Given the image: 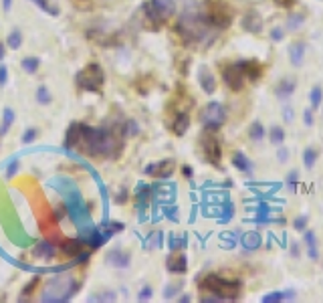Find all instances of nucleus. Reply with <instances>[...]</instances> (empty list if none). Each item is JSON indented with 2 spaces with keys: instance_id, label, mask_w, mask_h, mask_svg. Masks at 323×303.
Masks as SVG:
<instances>
[{
  "instance_id": "1",
  "label": "nucleus",
  "mask_w": 323,
  "mask_h": 303,
  "mask_svg": "<svg viewBox=\"0 0 323 303\" xmlns=\"http://www.w3.org/2000/svg\"><path fill=\"white\" fill-rule=\"evenodd\" d=\"M131 132H136V123L131 121H126L121 126L115 123L111 128H91L75 121L65 133V148H77L89 158L115 160L121 156V150H124V137Z\"/></svg>"
},
{
  "instance_id": "2",
  "label": "nucleus",
  "mask_w": 323,
  "mask_h": 303,
  "mask_svg": "<svg viewBox=\"0 0 323 303\" xmlns=\"http://www.w3.org/2000/svg\"><path fill=\"white\" fill-rule=\"evenodd\" d=\"M176 31L182 43L194 49H206L214 43L218 31L212 29L200 10V0H186L184 12L176 22Z\"/></svg>"
},
{
  "instance_id": "3",
  "label": "nucleus",
  "mask_w": 323,
  "mask_h": 303,
  "mask_svg": "<svg viewBox=\"0 0 323 303\" xmlns=\"http://www.w3.org/2000/svg\"><path fill=\"white\" fill-rule=\"evenodd\" d=\"M200 291H208L220 301H236L240 295V281L238 279H224L220 275H206L198 283Z\"/></svg>"
},
{
  "instance_id": "4",
  "label": "nucleus",
  "mask_w": 323,
  "mask_h": 303,
  "mask_svg": "<svg viewBox=\"0 0 323 303\" xmlns=\"http://www.w3.org/2000/svg\"><path fill=\"white\" fill-rule=\"evenodd\" d=\"M79 281L71 275H57L43 289V301H69L79 291Z\"/></svg>"
},
{
  "instance_id": "5",
  "label": "nucleus",
  "mask_w": 323,
  "mask_h": 303,
  "mask_svg": "<svg viewBox=\"0 0 323 303\" xmlns=\"http://www.w3.org/2000/svg\"><path fill=\"white\" fill-rule=\"evenodd\" d=\"M75 83L81 91H89V93H101V87L105 83V73L101 65L97 63H89L85 65L81 71L75 75Z\"/></svg>"
},
{
  "instance_id": "6",
  "label": "nucleus",
  "mask_w": 323,
  "mask_h": 303,
  "mask_svg": "<svg viewBox=\"0 0 323 303\" xmlns=\"http://www.w3.org/2000/svg\"><path fill=\"white\" fill-rule=\"evenodd\" d=\"M200 148H202V158H204L212 166H220V158H222V150L218 137L214 135L212 130H204L200 137Z\"/></svg>"
},
{
  "instance_id": "7",
  "label": "nucleus",
  "mask_w": 323,
  "mask_h": 303,
  "mask_svg": "<svg viewBox=\"0 0 323 303\" xmlns=\"http://www.w3.org/2000/svg\"><path fill=\"white\" fill-rule=\"evenodd\" d=\"M226 119V109L220 101H210L204 109H202V126L204 130L216 132Z\"/></svg>"
},
{
  "instance_id": "8",
  "label": "nucleus",
  "mask_w": 323,
  "mask_h": 303,
  "mask_svg": "<svg viewBox=\"0 0 323 303\" xmlns=\"http://www.w3.org/2000/svg\"><path fill=\"white\" fill-rule=\"evenodd\" d=\"M281 182H249L247 188L254 194V198L259 200H271V202H279L283 204V200L275 198V194L281 190Z\"/></svg>"
},
{
  "instance_id": "9",
  "label": "nucleus",
  "mask_w": 323,
  "mask_h": 303,
  "mask_svg": "<svg viewBox=\"0 0 323 303\" xmlns=\"http://www.w3.org/2000/svg\"><path fill=\"white\" fill-rule=\"evenodd\" d=\"M245 75H242V71L238 69L236 63L233 65H224L222 69V81L226 83L228 89H233V91H240L242 87H245Z\"/></svg>"
},
{
  "instance_id": "10",
  "label": "nucleus",
  "mask_w": 323,
  "mask_h": 303,
  "mask_svg": "<svg viewBox=\"0 0 323 303\" xmlns=\"http://www.w3.org/2000/svg\"><path fill=\"white\" fill-rule=\"evenodd\" d=\"M174 160H160L156 164H147V166L144 168V172L147 176L156 178V180H166V178H170L174 174Z\"/></svg>"
},
{
  "instance_id": "11",
  "label": "nucleus",
  "mask_w": 323,
  "mask_h": 303,
  "mask_svg": "<svg viewBox=\"0 0 323 303\" xmlns=\"http://www.w3.org/2000/svg\"><path fill=\"white\" fill-rule=\"evenodd\" d=\"M236 65L242 71V75L251 81H259L263 77V65L257 59H240V61H236Z\"/></svg>"
},
{
  "instance_id": "12",
  "label": "nucleus",
  "mask_w": 323,
  "mask_h": 303,
  "mask_svg": "<svg viewBox=\"0 0 323 303\" xmlns=\"http://www.w3.org/2000/svg\"><path fill=\"white\" fill-rule=\"evenodd\" d=\"M240 24H242V29H245L247 33H252V35H259L263 31V19H261V15L257 10H249L247 15L242 17Z\"/></svg>"
},
{
  "instance_id": "13",
  "label": "nucleus",
  "mask_w": 323,
  "mask_h": 303,
  "mask_svg": "<svg viewBox=\"0 0 323 303\" xmlns=\"http://www.w3.org/2000/svg\"><path fill=\"white\" fill-rule=\"evenodd\" d=\"M166 267H168L170 273H178V275H182V273L188 271V259H186L184 253L174 251V253L168 257V261H166Z\"/></svg>"
},
{
  "instance_id": "14",
  "label": "nucleus",
  "mask_w": 323,
  "mask_h": 303,
  "mask_svg": "<svg viewBox=\"0 0 323 303\" xmlns=\"http://www.w3.org/2000/svg\"><path fill=\"white\" fill-rule=\"evenodd\" d=\"M198 83H200L202 89H204V93H208V95H212L214 91H216V79H214V75H212V71L208 67H200Z\"/></svg>"
},
{
  "instance_id": "15",
  "label": "nucleus",
  "mask_w": 323,
  "mask_h": 303,
  "mask_svg": "<svg viewBox=\"0 0 323 303\" xmlns=\"http://www.w3.org/2000/svg\"><path fill=\"white\" fill-rule=\"evenodd\" d=\"M150 4H152V8L158 12V15L162 17V20H164V22L174 15V10H176V2H174V0H150Z\"/></svg>"
},
{
  "instance_id": "16",
  "label": "nucleus",
  "mask_w": 323,
  "mask_h": 303,
  "mask_svg": "<svg viewBox=\"0 0 323 303\" xmlns=\"http://www.w3.org/2000/svg\"><path fill=\"white\" fill-rule=\"evenodd\" d=\"M170 128H172V132L176 135H184L188 132V128H190V115H188L186 112H178L176 115L172 117Z\"/></svg>"
},
{
  "instance_id": "17",
  "label": "nucleus",
  "mask_w": 323,
  "mask_h": 303,
  "mask_svg": "<svg viewBox=\"0 0 323 303\" xmlns=\"http://www.w3.org/2000/svg\"><path fill=\"white\" fill-rule=\"evenodd\" d=\"M105 261H107V265H111V267H121V269H126V267L129 265V253L121 251V249H113V251L107 253Z\"/></svg>"
},
{
  "instance_id": "18",
  "label": "nucleus",
  "mask_w": 323,
  "mask_h": 303,
  "mask_svg": "<svg viewBox=\"0 0 323 303\" xmlns=\"http://www.w3.org/2000/svg\"><path fill=\"white\" fill-rule=\"evenodd\" d=\"M238 243L242 245V249H247V251H254V249H259V246H261L263 239H261V235H259L257 230H251V232H242Z\"/></svg>"
},
{
  "instance_id": "19",
  "label": "nucleus",
  "mask_w": 323,
  "mask_h": 303,
  "mask_svg": "<svg viewBox=\"0 0 323 303\" xmlns=\"http://www.w3.org/2000/svg\"><path fill=\"white\" fill-rule=\"evenodd\" d=\"M303 55H305V45L301 43V40H297V43H293L289 47V59H291L293 67H301L303 65Z\"/></svg>"
},
{
  "instance_id": "20",
  "label": "nucleus",
  "mask_w": 323,
  "mask_h": 303,
  "mask_svg": "<svg viewBox=\"0 0 323 303\" xmlns=\"http://www.w3.org/2000/svg\"><path fill=\"white\" fill-rule=\"evenodd\" d=\"M295 291H273L261 297V303H281V301H293Z\"/></svg>"
},
{
  "instance_id": "21",
  "label": "nucleus",
  "mask_w": 323,
  "mask_h": 303,
  "mask_svg": "<svg viewBox=\"0 0 323 303\" xmlns=\"http://www.w3.org/2000/svg\"><path fill=\"white\" fill-rule=\"evenodd\" d=\"M188 246V235H182V237H178V235H168V249L174 253V251H184Z\"/></svg>"
},
{
  "instance_id": "22",
  "label": "nucleus",
  "mask_w": 323,
  "mask_h": 303,
  "mask_svg": "<svg viewBox=\"0 0 323 303\" xmlns=\"http://www.w3.org/2000/svg\"><path fill=\"white\" fill-rule=\"evenodd\" d=\"M233 164L240 170V172H252V162L242 154V152H234V156H233Z\"/></svg>"
},
{
  "instance_id": "23",
  "label": "nucleus",
  "mask_w": 323,
  "mask_h": 303,
  "mask_svg": "<svg viewBox=\"0 0 323 303\" xmlns=\"http://www.w3.org/2000/svg\"><path fill=\"white\" fill-rule=\"evenodd\" d=\"M293 91H295V81H293V79H285V81H281V83L275 87L277 97H281V99H287Z\"/></svg>"
},
{
  "instance_id": "24",
  "label": "nucleus",
  "mask_w": 323,
  "mask_h": 303,
  "mask_svg": "<svg viewBox=\"0 0 323 303\" xmlns=\"http://www.w3.org/2000/svg\"><path fill=\"white\" fill-rule=\"evenodd\" d=\"M305 243H307V253L313 261L317 259V241H315V232L313 230H305Z\"/></svg>"
},
{
  "instance_id": "25",
  "label": "nucleus",
  "mask_w": 323,
  "mask_h": 303,
  "mask_svg": "<svg viewBox=\"0 0 323 303\" xmlns=\"http://www.w3.org/2000/svg\"><path fill=\"white\" fill-rule=\"evenodd\" d=\"M55 255V245L51 243H40L35 246V257H40V259H51Z\"/></svg>"
},
{
  "instance_id": "26",
  "label": "nucleus",
  "mask_w": 323,
  "mask_h": 303,
  "mask_svg": "<svg viewBox=\"0 0 323 303\" xmlns=\"http://www.w3.org/2000/svg\"><path fill=\"white\" fill-rule=\"evenodd\" d=\"M240 241V235L236 230H231V232H220V243L226 246V249H233V246Z\"/></svg>"
},
{
  "instance_id": "27",
  "label": "nucleus",
  "mask_w": 323,
  "mask_h": 303,
  "mask_svg": "<svg viewBox=\"0 0 323 303\" xmlns=\"http://www.w3.org/2000/svg\"><path fill=\"white\" fill-rule=\"evenodd\" d=\"M12 121H15V112H12L10 107H4V114H2V126H0V135H4V133L10 130Z\"/></svg>"
},
{
  "instance_id": "28",
  "label": "nucleus",
  "mask_w": 323,
  "mask_h": 303,
  "mask_svg": "<svg viewBox=\"0 0 323 303\" xmlns=\"http://www.w3.org/2000/svg\"><path fill=\"white\" fill-rule=\"evenodd\" d=\"M323 101V89L319 85H315L311 89V93H309V103H311V109H317Z\"/></svg>"
},
{
  "instance_id": "29",
  "label": "nucleus",
  "mask_w": 323,
  "mask_h": 303,
  "mask_svg": "<svg viewBox=\"0 0 323 303\" xmlns=\"http://www.w3.org/2000/svg\"><path fill=\"white\" fill-rule=\"evenodd\" d=\"M162 245H164V235L162 232H152L150 239L145 241L147 249H162Z\"/></svg>"
},
{
  "instance_id": "30",
  "label": "nucleus",
  "mask_w": 323,
  "mask_h": 303,
  "mask_svg": "<svg viewBox=\"0 0 323 303\" xmlns=\"http://www.w3.org/2000/svg\"><path fill=\"white\" fill-rule=\"evenodd\" d=\"M249 133H251V137H252L254 142H261L263 137H265V128H263V123H261V121H252V126H251Z\"/></svg>"
},
{
  "instance_id": "31",
  "label": "nucleus",
  "mask_w": 323,
  "mask_h": 303,
  "mask_svg": "<svg viewBox=\"0 0 323 303\" xmlns=\"http://www.w3.org/2000/svg\"><path fill=\"white\" fill-rule=\"evenodd\" d=\"M6 45H8L12 51L20 49V45H22V35H20V31H12V33L8 35V38H6Z\"/></svg>"
},
{
  "instance_id": "32",
  "label": "nucleus",
  "mask_w": 323,
  "mask_h": 303,
  "mask_svg": "<svg viewBox=\"0 0 323 303\" xmlns=\"http://www.w3.org/2000/svg\"><path fill=\"white\" fill-rule=\"evenodd\" d=\"M31 2H35L40 10H45L47 15H53V17H57V15H59V8L53 6V4L49 2V0H31Z\"/></svg>"
},
{
  "instance_id": "33",
  "label": "nucleus",
  "mask_w": 323,
  "mask_h": 303,
  "mask_svg": "<svg viewBox=\"0 0 323 303\" xmlns=\"http://www.w3.org/2000/svg\"><path fill=\"white\" fill-rule=\"evenodd\" d=\"M51 93H49V89L45 87V85H40V87H36V103H40V105H49L51 103Z\"/></svg>"
},
{
  "instance_id": "34",
  "label": "nucleus",
  "mask_w": 323,
  "mask_h": 303,
  "mask_svg": "<svg viewBox=\"0 0 323 303\" xmlns=\"http://www.w3.org/2000/svg\"><path fill=\"white\" fill-rule=\"evenodd\" d=\"M269 140H271L273 144H281V142H285V130L275 126L271 128V132H269Z\"/></svg>"
},
{
  "instance_id": "35",
  "label": "nucleus",
  "mask_w": 323,
  "mask_h": 303,
  "mask_svg": "<svg viewBox=\"0 0 323 303\" xmlns=\"http://www.w3.org/2000/svg\"><path fill=\"white\" fill-rule=\"evenodd\" d=\"M22 69H24V71L26 73H36V69H38V59L36 57H26V59H22Z\"/></svg>"
},
{
  "instance_id": "36",
  "label": "nucleus",
  "mask_w": 323,
  "mask_h": 303,
  "mask_svg": "<svg viewBox=\"0 0 323 303\" xmlns=\"http://www.w3.org/2000/svg\"><path fill=\"white\" fill-rule=\"evenodd\" d=\"M303 162H305V168H313L315 162H317V152L313 148H307L305 154H303Z\"/></svg>"
},
{
  "instance_id": "37",
  "label": "nucleus",
  "mask_w": 323,
  "mask_h": 303,
  "mask_svg": "<svg viewBox=\"0 0 323 303\" xmlns=\"http://www.w3.org/2000/svg\"><path fill=\"white\" fill-rule=\"evenodd\" d=\"M101 228H103V230H107V232H109V235H115V232L124 230L126 227L121 225V223H113V220H105V223L101 225Z\"/></svg>"
},
{
  "instance_id": "38",
  "label": "nucleus",
  "mask_w": 323,
  "mask_h": 303,
  "mask_svg": "<svg viewBox=\"0 0 323 303\" xmlns=\"http://www.w3.org/2000/svg\"><path fill=\"white\" fill-rule=\"evenodd\" d=\"M301 24H303V17L301 15H289V19H287V29L289 31H297Z\"/></svg>"
},
{
  "instance_id": "39",
  "label": "nucleus",
  "mask_w": 323,
  "mask_h": 303,
  "mask_svg": "<svg viewBox=\"0 0 323 303\" xmlns=\"http://www.w3.org/2000/svg\"><path fill=\"white\" fill-rule=\"evenodd\" d=\"M182 287H184V283H182V281H178V283H174V285H168V287L164 289V297H166V299H172L174 295H176V293L180 291V289H182Z\"/></svg>"
},
{
  "instance_id": "40",
  "label": "nucleus",
  "mask_w": 323,
  "mask_h": 303,
  "mask_svg": "<svg viewBox=\"0 0 323 303\" xmlns=\"http://www.w3.org/2000/svg\"><path fill=\"white\" fill-rule=\"evenodd\" d=\"M162 210H164V214H166L170 220H174V223H178V208H176V206H170V204H166Z\"/></svg>"
},
{
  "instance_id": "41",
  "label": "nucleus",
  "mask_w": 323,
  "mask_h": 303,
  "mask_svg": "<svg viewBox=\"0 0 323 303\" xmlns=\"http://www.w3.org/2000/svg\"><path fill=\"white\" fill-rule=\"evenodd\" d=\"M307 223H309V218H307V214H301V216H297V218H295V220H293V227H295V230H305Z\"/></svg>"
},
{
  "instance_id": "42",
  "label": "nucleus",
  "mask_w": 323,
  "mask_h": 303,
  "mask_svg": "<svg viewBox=\"0 0 323 303\" xmlns=\"http://www.w3.org/2000/svg\"><path fill=\"white\" fill-rule=\"evenodd\" d=\"M38 281H40V279H38V277H35V279H33V281L29 283V285H26V287L22 289V297H29V295H31V293L35 291V287L38 285Z\"/></svg>"
},
{
  "instance_id": "43",
  "label": "nucleus",
  "mask_w": 323,
  "mask_h": 303,
  "mask_svg": "<svg viewBox=\"0 0 323 303\" xmlns=\"http://www.w3.org/2000/svg\"><path fill=\"white\" fill-rule=\"evenodd\" d=\"M35 137H36V130L35 128H29L24 132V135H22V142L24 144H31V142H35Z\"/></svg>"
},
{
  "instance_id": "44",
  "label": "nucleus",
  "mask_w": 323,
  "mask_h": 303,
  "mask_svg": "<svg viewBox=\"0 0 323 303\" xmlns=\"http://www.w3.org/2000/svg\"><path fill=\"white\" fill-rule=\"evenodd\" d=\"M150 297H152V287H147V285H145V287L142 289V291H140L138 299H140V301H147Z\"/></svg>"
},
{
  "instance_id": "45",
  "label": "nucleus",
  "mask_w": 323,
  "mask_h": 303,
  "mask_svg": "<svg viewBox=\"0 0 323 303\" xmlns=\"http://www.w3.org/2000/svg\"><path fill=\"white\" fill-rule=\"evenodd\" d=\"M6 81H8V69L2 65V67H0V87H4Z\"/></svg>"
},
{
  "instance_id": "46",
  "label": "nucleus",
  "mask_w": 323,
  "mask_h": 303,
  "mask_svg": "<svg viewBox=\"0 0 323 303\" xmlns=\"http://www.w3.org/2000/svg\"><path fill=\"white\" fill-rule=\"evenodd\" d=\"M277 158H279V162H287V160H289V150L281 148V150L277 152Z\"/></svg>"
},
{
  "instance_id": "47",
  "label": "nucleus",
  "mask_w": 323,
  "mask_h": 303,
  "mask_svg": "<svg viewBox=\"0 0 323 303\" xmlns=\"http://www.w3.org/2000/svg\"><path fill=\"white\" fill-rule=\"evenodd\" d=\"M271 38L275 40V43H279V40L283 38V29H279V26H277V29H273L271 31Z\"/></svg>"
},
{
  "instance_id": "48",
  "label": "nucleus",
  "mask_w": 323,
  "mask_h": 303,
  "mask_svg": "<svg viewBox=\"0 0 323 303\" xmlns=\"http://www.w3.org/2000/svg\"><path fill=\"white\" fill-rule=\"evenodd\" d=\"M305 117V126H313V114H311V109H307V112L303 114Z\"/></svg>"
},
{
  "instance_id": "49",
  "label": "nucleus",
  "mask_w": 323,
  "mask_h": 303,
  "mask_svg": "<svg viewBox=\"0 0 323 303\" xmlns=\"http://www.w3.org/2000/svg\"><path fill=\"white\" fill-rule=\"evenodd\" d=\"M283 115H285V121H293V109L287 105L285 109H283Z\"/></svg>"
},
{
  "instance_id": "50",
  "label": "nucleus",
  "mask_w": 323,
  "mask_h": 303,
  "mask_svg": "<svg viewBox=\"0 0 323 303\" xmlns=\"http://www.w3.org/2000/svg\"><path fill=\"white\" fill-rule=\"evenodd\" d=\"M291 188H295V186H297V172H291L289 174V182H287Z\"/></svg>"
},
{
  "instance_id": "51",
  "label": "nucleus",
  "mask_w": 323,
  "mask_h": 303,
  "mask_svg": "<svg viewBox=\"0 0 323 303\" xmlns=\"http://www.w3.org/2000/svg\"><path fill=\"white\" fill-rule=\"evenodd\" d=\"M295 2V0H275V4H279V6H283V8H285V6H291Z\"/></svg>"
},
{
  "instance_id": "52",
  "label": "nucleus",
  "mask_w": 323,
  "mask_h": 303,
  "mask_svg": "<svg viewBox=\"0 0 323 303\" xmlns=\"http://www.w3.org/2000/svg\"><path fill=\"white\" fill-rule=\"evenodd\" d=\"M182 174H184L186 178H192V168L186 164V166H182Z\"/></svg>"
},
{
  "instance_id": "53",
  "label": "nucleus",
  "mask_w": 323,
  "mask_h": 303,
  "mask_svg": "<svg viewBox=\"0 0 323 303\" xmlns=\"http://www.w3.org/2000/svg\"><path fill=\"white\" fill-rule=\"evenodd\" d=\"M10 4H12V0H2V6H4V10H10Z\"/></svg>"
},
{
  "instance_id": "54",
  "label": "nucleus",
  "mask_w": 323,
  "mask_h": 303,
  "mask_svg": "<svg viewBox=\"0 0 323 303\" xmlns=\"http://www.w3.org/2000/svg\"><path fill=\"white\" fill-rule=\"evenodd\" d=\"M4 59V43H0V61Z\"/></svg>"
}]
</instances>
